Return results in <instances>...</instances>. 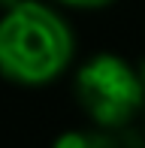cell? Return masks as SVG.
Here are the masks:
<instances>
[{"instance_id":"6da1fadb","label":"cell","mask_w":145,"mask_h":148,"mask_svg":"<svg viewBox=\"0 0 145 148\" xmlns=\"http://www.w3.org/2000/svg\"><path fill=\"white\" fill-rule=\"evenodd\" d=\"M76 51L67 18L39 0H18L0 15V76L15 85H45L70 66Z\"/></svg>"},{"instance_id":"7a4b0ae2","label":"cell","mask_w":145,"mask_h":148,"mask_svg":"<svg viewBox=\"0 0 145 148\" xmlns=\"http://www.w3.org/2000/svg\"><path fill=\"white\" fill-rule=\"evenodd\" d=\"M76 97L97 127H127L145 106V88L136 66L109 51L79 66Z\"/></svg>"},{"instance_id":"3957f363","label":"cell","mask_w":145,"mask_h":148,"mask_svg":"<svg viewBox=\"0 0 145 148\" xmlns=\"http://www.w3.org/2000/svg\"><path fill=\"white\" fill-rule=\"evenodd\" d=\"M64 6H72V9H103V6L115 3V0H57Z\"/></svg>"},{"instance_id":"277c9868","label":"cell","mask_w":145,"mask_h":148,"mask_svg":"<svg viewBox=\"0 0 145 148\" xmlns=\"http://www.w3.org/2000/svg\"><path fill=\"white\" fill-rule=\"evenodd\" d=\"M136 73H139V79H142V88H145V60H142L139 66H136Z\"/></svg>"},{"instance_id":"5b68a950","label":"cell","mask_w":145,"mask_h":148,"mask_svg":"<svg viewBox=\"0 0 145 148\" xmlns=\"http://www.w3.org/2000/svg\"><path fill=\"white\" fill-rule=\"evenodd\" d=\"M12 3H18V0H0V9H6V6H12Z\"/></svg>"}]
</instances>
